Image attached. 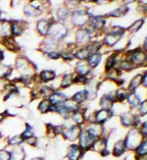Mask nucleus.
<instances>
[{"label":"nucleus","mask_w":147,"mask_h":160,"mask_svg":"<svg viewBox=\"0 0 147 160\" xmlns=\"http://www.w3.org/2000/svg\"><path fill=\"white\" fill-rule=\"evenodd\" d=\"M145 23V20L143 18H140V19H137L135 20L134 23L130 24V26L127 29V32L130 33V34H135L137 32H139L141 30V28L143 27Z\"/></svg>","instance_id":"nucleus-38"},{"label":"nucleus","mask_w":147,"mask_h":160,"mask_svg":"<svg viewBox=\"0 0 147 160\" xmlns=\"http://www.w3.org/2000/svg\"><path fill=\"white\" fill-rule=\"evenodd\" d=\"M70 98L78 103L79 105L85 106L86 103L87 102V94H86V89L82 88V89L78 90V92H76L71 97H70Z\"/></svg>","instance_id":"nucleus-30"},{"label":"nucleus","mask_w":147,"mask_h":160,"mask_svg":"<svg viewBox=\"0 0 147 160\" xmlns=\"http://www.w3.org/2000/svg\"><path fill=\"white\" fill-rule=\"evenodd\" d=\"M113 117H114V114L112 112V110H105V109L98 108L94 111L93 120L95 123L106 125Z\"/></svg>","instance_id":"nucleus-16"},{"label":"nucleus","mask_w":147,"mask_h":160,"mask_svg":"<svg viewBox=\"0 0 147 160\" xmlns=\"http://www.w3.org/2000/svg\"><path fill=\"white\" fill-rule=\"evenodd\" d=\"M21 136H22L24 142L26 140H27V138L36 136V131H34L33 126H32L30 123H26L25 124V129H24V131L22 132V133H21Z\"/></svg>","instance_id":"nucleus-41"},{"label":"nucleus","mask_w":147,"mask_h":160,"mask_svg":"<svg viewBox=\"0 0 147 160\" xmlns=\"http://www.w3.org/2000/svg\"><path fill=\"white\" fill-rule=\"evenodd\" d=\"M63 105H64V106L68 109L69 112H71V113L76 112V111L80 110V109L82 107V106L79 105L78 103L75 102V101H74L73 99H71V98H68L64 103H63Z\"/></svg>","instance_id":"nucleus-42"},{"label":"nucleus","mask_w":147,"mask_h":160,"mask_svg":"<svg viewBox=\"0 0 147 160\" xmlns=\"http://www.w3.org/2000/svg\"><path fill=\"white\" fill-rule=\"evenodd\" d=\"M2 40V45L8 49L9 51L12 52H16L19 49V46L17 44V42L14 40V38H3Z\"/></svg>","instance_id":"nucleus-39"},{"label":"nucleus","mask_w":147,"mask_h":160,"mask_svg":"<svg viewBox=\"0 0 147 160\" xmlns=\"http://www.w3.org/2000/svg\"><path fill=\"white\" fill-rule=\"evenodd\" d=\"M97 0H81V3L90 4V3H96Z\"/></svg>","instance_id":"nucleus-55"},{"label":"nucleus","mask_w":147,"mask_h":160,"mask_svg":"<svg viewBox=\"0 0 147 160\" xmlns=\"http://www.w3.org/2000/svg\"><path fill=\"white\" fill-rule=\"evenodd\" d=\"M95 34L96 33L94 32V31L90 29L88 26L76 29L75 32V44L78 47L86 46L90 41L93 40Z\"/></svg>","instance_id":"nucleus-7"},{"label":"nucleus","mask_w":147,"mask_h":160,"mask_svg":"<svg viewBox=\"0 0 147 160\" xmlns=\"http://www.w3.org/2000/svg\"><path fill=\"white\" fill-rule=\"evenodd\" d=\"M71 121L75 125H76V126H80L81 128L85 127V125L86 124V115H85V112H83V108L82 107L80 110L72 113Z\"/></svg>","instance_id":"nucleus-25"},{"label":"nucleus","mask_w":147,"mask_h":160,"mask_svg":"<svg viewBox=\"0 0 147 160\" xmlns=\"http://www.w3.org/2000/svg\"><path fill=\"white\" fill-rule=\"evenodd\" d=\"M141 86H142V72L134 75L130 78V80L127 82V88L130 92H135Z\"/></svg>","instance_id":"nucleus-23"},{"label":"nucleus","mask_w":147,"mask_h":160,"mask_svg":"<svg viewBox=\"0 0 147 160\" xmlns=\"http://www.w3.org/2000/svg\"><path fill=\"white\" fill-rule=\"evenodd\" d=\"M39 94H40V97H42V98H48L49 96L51 95V93L54 92V88L51 87V86H48V85H42L39 88Z\"/></svg>","instance_id":"nucleus-43"},{"label":"nucleus","mask_w":147,"mask_h":160,"mask_svg":"<svg viewBox=\"0 0 147 160\" xmlns=\"http://www.w3.org/2000/svg\"><path fill=\"white\" fill-rule=\"evenodd\" d=\"M45 134H46V137L48 138H56V135H55V132H54V124H51V123H47L46 126H45Z\"/></svg>","instance_id":"nucleus-45"},{"label":"nucleus","mask_w":147,"mask_h":160,"mask_svg":"<svg viewBox=\"0 0 147 160\" xmlns=\"http://www.w3.org/2000/svg\"><path fill=\"white\" fill-rule=\"evenodd\" d=\"M69 97L63 92H60L59 89H56L54 92L51 93V95L48 97L49 101L51 102L52 105L54 106H58V105H61V104L64 103Z\"/></svg>","instance_id":"nucleus-21"},{"label":"nucleus","mask_w":147,"mask_h":160,"mask_svg":"<svg viewBox=\"0 0 147 160\" xmlns=\"http://www.w3.org/2000/svg\"><path fill=\"white\" fill-rule=\"evenodd\" d=\"M90 55L91 53L86 48V46L76 47L75 50V59L79 61H86Z\"/></svg>","instance_id":"nucleus-35"},{"label":"nucleus","mask_w":147,"mask_h":160,"mask_svg":"<svg viewBox=\"0 0 147 160\" xmlns=\"http://www.w3.org/2000/svg\"><path fill=\"white\" fill-rule=\"evenodd\" d=\"M6 118V115L5 113H0V123H2Z\"/></svg>","instance_id":"nucleus-56"},{"label":"nucleus","mask_w":147,"mask_h":160,"mask_svg":"<svg viewBox=\"0 0 147 160\" xmlns=\"http://www.w3.org/2000/svg\"><path fill=\"white\" fill-rule=\"evenodd\" d=\"M13 70L14 69L9 65H6L3 63L0 64V81L8 80V78L10 77V75L12 74Z\"/></svg>","instance_id":"nucleus-40"},{"label":"nucleus","mask_w":147,"mask_h":160,"mask_svg":"<svg viewBox=\"0 0 147 160\" xmlns=\"http://www.w3.org/2000/svg\"><path fill=\"white\" fill-rule=\"evenodd\" d=\"M119 119V124L122 128H124L125 130H129L131 128H135L139 126L141 120L136 114L135 111H131L130 109L124 111L120 115L118 116Z\"/></svg>","instance_id":"nucleus-3"},{"label":"nucleus","mask_w":147,"mask_h":160,"mask_svg":"<svg viewBox=\"0 0 147 160\" xmlns=\"http://www.w3.org/2000/svg\"><path fill=\"white\" fill-rule=\"evenodd\" d=\"M0 160H11V150L8 148H0Z\"/></svg>","instance_id":"nucleus-48"},{"label":"nucleus","mask_w":147,"mask_h":160,"mask_svg":"<svg viewBox=\"0 0 147 160\" xmlns=\"http://www.w3.org/2000/svg\"><path fill=\"white\" fill-rule=\"evenodd\" d=\"M39 0H30V3H32V2H37Z\"/></svg>","instance_id":"nucleus-59"},{"label":"nucleus","mask_w":147,"mask_h":160,"mask_svg":"<svg viewBox=\"0 0 147 160\" xmlns=\"http://www.w3.org/2000/svg\"><path fill=\"white\" fill-rule=\"evenodd\" d=\"M138 129L142 134L143 138H147V118L145 120H141L140 124H139Z\"/></svg>","instance_id":"nucleus-49"},{"label":"nucleus","mask_w":147,"mask_h":160,"mask_svg":"<svg viewBox=\"0 0 147 160\" xmlns=\"http://www.w3.org/2000/svg\"><path fill=\"white\" fill-rule=\"evenodd\" d=\"M90 17H91V14L88 12L87 9L78 7L76 9L72 11L70 21H71L74 27H76V29H80V28H85L88 26Z\"/></svg>","instance_id":"nucleus-5"},{"label":"nucleus","mask_w":147,"mask_h":160,"mask_svg":"<svg viewBox=\"0 0 147 160\" xmlns=\"http://www.w3.org/2000/svg\"><path fill=\"white\" fill-rule=\"evenodd\" d=\"M139 0H123V4H125V5H130V4H132V3H136L138 2Z\"/></svg>","instance_id":"nucleus-51"},{"label":"nucleus","mask_w":147,"mask_h":160,"mask_svg":"<svg viewBox=\"0 0 147 160\" xmlns=\"http://www.w3.org/2000/svg\"><path fill=\"white\" fill-rule=\"evenodd\" d=\"M51 107H52V104L51 102L49 101L48 98H42L37 104V110L40 114H47V113H50L51 111Z\"/></svg>","instance_id":"nucleus-36"},{"label":"nucleus","mask_w":147,"mask_h":160,"mask_svg":"<svg viewBox=\"0 0 147 160\" xmlns=\"http://www.w3.org/2000/svg\"><path fill=\"white\" fill-rule=\"evenodd\" d=\"M74 83V73H68L65 74L64 76H62L61 81H60V85L59 88L60 89H67L69 88H71Z\"/></svg>","instance_id":"nucleus-34"},{"label":"nucleus","mask_w":147,"mask_h":160,"mask_svg":"<svg viewBox=\"0 0 147 160\" xmlns=\"http://www.w3.org/2000/svg\"><path fill=\"white\" fill-rule=\"evenodd\" d=\"M3 140V135H2V133L0 132V142H1Z\"/></svg>","instance_id":"nucleus-58"},{"label":"nucleus","mask_w":147,"mask_h":160,"mask_svg":"<svg viewBox=\"0 0 147 160\" xmlns=\"http://www.w3.org/2000/svg\"><path fill=\"white\" fill-rule=\"evenodd\" d=\"M69 34V28L65 23L54 21L48 32V38L61 43Z\"/></svg>","instance_id":"nucleus-6"},{"label":"nucleus","mask_w":147,"mask_h":160,"mask_svg":"<svg viewBox=\"0 0 147 160\" xmlns=\"http://www.w3.org/2000/svg\"><path fill=\"white\" fill-rule=\"evenodd\" d=\"M107 18L106 16L102 15H91L88 23V27L92 29L95 33H100L104 32L105 27H106Z\"/></svg>","instance_id":"nucleus-11"},{"label":"nucleus","mask_w":147,"mask_h":160,"mask_svg":"<svg viewBox=\"0 0 147 160\" xmlns=\"http://www.w3.org/2000/svg\"><path fill=\"white\" fill-rule=\"evenodd\" d=\"M128 149L124 142V138H117L115 142L112 145L111 148V155L115 158H122L128 153Z\"/></svg>","instance_id":"nucleus-14"},{"label":"nucleus","mask_w":147,"mask_h":160,"mask_svg":"<svg viewBox=\"0 0 147 160\" xmlns=\"http://www.w3.org/2000/svg\"><path fill=\"white\" fill-rule=\"evenodd\" d=\"M23 12L25 16L27 18H37L42 14V10L41 7L37 6L36 3H27L24 6Z\"/></svg>","instance_id":"nucleus-19"},{"label":"nucleus","mask_w":147,"mask_h":160,"mask_svg":"<svg viewBox=\"0 0 147 160\" xmlns=\"http://www.w3.org/2000/svg\"><path fill=\"white\" fill-rule=\"evenodd\" d=\"M1 21H7V19L5 18V13L0 9V22Z\"/></svg>","instance_id":"nucleus-53"},{"label":"nucleus","mask_w":147,"mask_h":160,"mask_svg":"<svg viewBox=\"0 0 147 160\" xmlns=\"http://www.w3.org/2000/svg\"><path fill=\"white\" fill-rule=\"evenodd\" d=\"M125 56L131 62L135 69L145 67V61H146V52L142 49L141 47L135 48L132 50L125 51Z\"/></svg>","instance_id":"nucleus-9"},{"label":"nucleus","mask_w":147,"mask_h":160,"mask_svg":"<svg viewBox=\"0 0 147 160\" xmlns=\"http://www.w3.org/2000/svg\"><path fill=\"white\" fill-rule=\"evenodd\" d=\"M129 6L128 5H125V4H122L120 5L119 7H117V8H115L114 10H112L110 11L108 14H106V18H122L124 16H125L127 14L129 13Z\"/></svg>","instance_id":"nucleus-24"},{"label":"nucleus","mask_w":147,"mask_h":160,"mask_svg":"<svg viewBox=\"0 0 147 160\" xmlns=\"http://www.w3.org/2000/svg\"><path fill=\"white\" fill-rule=\"evenodd\" d=\"M125 32H127V29L120 26H113L112 28H110L104 33V37L102 39L103 46H106L108 48L115 47L123 39Z\"/></svg>","instance_id":"nucleus-1"},{"label":"nucleus","mask_w":147,"mask_h":160,"mask_svg":"<svg viewBox=\"0 0 147 160\" xmlns=\"http://www.w3.org/2000/svg\"><path fill=\"white\" fill-rule=\"evenodd\" d=\"M54 22L53 19L50 18H41L39 19L37 24H36V31L39 34L40 37L42 38H47L48 37V32L50 30V27L52 23Z\"/></svg>","instance_id":"nucleus-15"},{"label":"nucleus","mask_w":147,"mask_h":160,"mask_svg":"<svg viewBox=\"0 0 147 160\" xmlns=\"http://www.w3.org/2000/svg\"><path fill=\"white\" fill-rule=\"evenodd\" d=\"M137 160H147V138H144L140 145L134 152Z\"/></svg>","instance_id":"nucleus-31"},{"label":"nucleus","mask_w":147,"mask_h":160,"mask_svg":"<svg viewBox=\"0 0 147 160\" xmlns=\"http://www.w3.org/2000/svg\"><path fill=\"white\" fill-rule=\"evenodd\" d=\"M24 143L27 144L29 147H32V148H37L39 144V140L37 136H34V137H32L30 138H27V140H26L24 142Z\"/></svg>","instance_id":"nucleus-46"},{"label":"nucleus","mask_w":147,"mask_h":160,"mask_svg":"<svg viewBox=\"0 0 147 160\" xmlns=\"http://www.w3.org/2000/svg\"><path fill=\"white\" fill-rule=\"evenodd\" d=\"M4 51L2 49H0V64L2 63V62L4 61Z\"/></svg>","instance_id":"nucleus-54"},{"label":"nucleus","mask_w":147,"mask_h":160,"mask_svg":"<svg viewBox=\"0 0 147 160\" xmlns=\"http://www.w3.org/2000/svg\"><path fill=\"white\" fill-rule=\"evenodd\" d=\"M15 70L20 74V76L27 78H34L36 77V68L33 67L32 62L24 57L18 56L15 60Z\"/></svg>","instance_id":"nucleus-4"},{"label":"nucleus","mask_w":147,"mask_h":160,"mask_svg":"<svg viewBox=\"0 0 147 160\" xmlns=\"http://www.w3.org/2000/svg\"><path fill=\"white\" fill-rule=\"evenodd\" d=\"M115 103V92H112L110 93H102L98 99V107L105 110H112Z\"/></svg>","instance_id":"nucleus-13"},{"label":"nucleus","mask_w":147,"mask_h":160,"mask_svg":"<svg viewBox=\"0 0 147 160\" xmlns=\"http://www.w3.org/2000/svg\"><path fill=\"white\" fill-rule=\"evenodd\" d=\"M64 121L65 123H63V131H62L61 137L63 138V140L69 142L70 143L76 142L82 128L80 126H76L72 121L71 123H67L66 120Z\"/></svg>","instance_id":"nucleus-8"},{"label":"nucleus","mask_w":147,"mask_h":160,"mask_svg":"<svg viewBox=\"0 0 147 160\" xmlns=\"http://www.w3.org/2000/svg\"><path fill=\"white\" fill-rule=\"evenodd\" d=\"M83 128H85L90 135L93 136L95 138H99L102 137H108V134H107L104 125L98 124L95 122H91V123H86Z\"/></svg>","instance_id":"nucleus-12"},{"label":"nucleus","mask_w":147,"mask_h":160,"mask_svg":"<svg viewBox=\"0 0 147 160\" xmlns=\"http://www.w3.org/2000/svg\"><path fill=\"white\" fill-rule=\"evenodd\" d=\"M11 150V160H26L27 153L26 149L22 145L12 148Z\"/></svg>","instance_id":"nucleus-33"},{"label":"nucleus","mask_w":147,"mask_h":160,"mask_svg":"<svg viewBox=\"0 0 147 160\" xmlns=\"http://www.w3.org/2000/svg\"><path fill=\"white\" fill-rule=\"evenodd\" d=\"M45 56L50 59V60H59L61 59V54H60V50H54V51H49L44 53Z\"/></svg>","instance_id":"nucleus-47"},{"label":"nucleus","mask_w":147,"mask_h":160,"mask_svg":"<svg viewBox=\"0 0 147 160\" xmlns=\"http://www.w3.org/2000/svg\"><path fill=\"white\" fill-rule=\"evenodd\" d=\"M30 160H44V159H43V157H41V156H36V157H32Z\"/></svg>","instance_id":"nucleus-57"},{"label":"nucleus","mask_w":147,"mask_h":160,"mask_svg":"<svg viewBox=\"0 0 147 160\" xmlns=\"http://www.w3.org/2000/svg\"><path fill=\"white\" fill-rule=\"evenodd\" d=\"M136 114L137 116L142 119V118H145L147 116V99L141 101V103L139 104V106L136 109Z\"/></svg>","instance_id":"nucleus-44"},{"label":"nucleus","mask_w":147,"mask_h":160,"mask_svg":"<svg viewBox=\"0 0 147 160\" xmlns=\"http://www.w3.org/2000/svg\"><path fill=\"white\" fill-rule=\"evenodd\" d=\"M102 59H103V53L100 51V52H96V53H93L90 55L88 59L86 60V62L89 65V67L91 68V70L93 71L101 64Z\"/></svg>","instance_id":"nucleus-29"},{"label":"nucleus","mask_w":147,"mask_h":160,"mask_svg":"<svg viewBox=\"0 0 147 160\" xmlns=\"http://www.w3.org/2000/svg\"><path fill=\"white\" fill-rule=\"evenodd\" d=\"M56 77H57V75H56L55 71L46 69V70H42L38 74L37 79H38V82L40 83H47L53 82L56 79Z\"/></svg>","instance_id":"nucleus-26"},{"label":"nucleus","mask_w":147,"mask_h":160,"mask_svg":"<svg viewBox=\"0 0 147 160\" xmlns=\"http://www.w3.org/2000/svg\"><path fill=\"white\" fill-rule=\"evenodd\" d=\"M23 143H24V140H23L22 136H21V134L14 135V136H11L6 138L7 147H10V148L19 147V145H22Z\"/></svg>","instance_id":"nucleus-37"},{"label":"nucleus","mask_w":147,"mask_h":160,"mask_svg":"<svg viewBox=\"0 0 147 160\" xmlns=\"http://www.w3.org/2000/svg\"><path fill=\"white\" fill-rule=\"evenodd\" d=\"M85 152L78 145V143H70L66 150V159L67 160H81Z\"/></svg>","instance_id":"nucleus-17"},{"label":"nucleus","mask_w":147,"mask_h":160,"mask_svg":"<svg viewBox=\"0 0 147 160\" xmlns=\"http://www.w3.org/2000/svg\"><path fill=\"white\" fill-rule=\"evenodd\" d=\"M141 48H142V49L147 53V37H146V38H144V40H143V43H142Z\"/></svg>","instance_id":"nucleus-52"},{"label":"nucleus","mask_w":147,"mask_h":160,"mask_svg":"<svg viewBox=\"0 0 147 160\" xmlns=\"http://www.w3.org/2000/svg\"><path fill=\"white\" fill-rule=\"evenodd\" d=\"M74 73L78 76H82V77H89L93 73L91 68L89 67L86 61H79L76 63L74 68Z\"/></svg>","instance_id":"nucleus-18"},{"label":"nucleus","mask_w":147,"mask_h":160,"mask_svg":"<svg viewBox=\"0 0 147 160\" xmlns=\"http://www.w3.org/2000/svg\"><path fill=\"white\" fill-rule=\"evenodd\" d=\"M10 22H11L12 37L18 38L22 36L27 29V24L24 21H19V20H13V21H10Z\"/></svg>","instance_id":"nucleus-20"},{"label":"nucleus","mask_w":147,"mask_h":160,"mask_svg":"<svg viewBox=\"0 0 147 160\" xmlns=\"http://www.w3.org/2000/svg\"><path fill=\"white\" fill-rule=\"evenodd\" d=\"M143 136L137 127L129 129L124 136V142L129 152H135L143 141Z\"/></svg>","instance_id":"nucleus-2"},{"label":"nucleus","mask_w":147,"mask_h":160,"mask_svg":"<svg viewBox=\"0 0 147 160\" xmlns=\"http://www.w3.org/2000/svg\"><path fill=\"white\" fill-rule=\"evenodd\" d=\"M142 87L147 88V69L142 72Z\"/></svg>","instance_id":"nucleus-50"},{"label":"nucleus","mask_w":147,"mask_h":160,"mask_svg":"<svg viewBox=\"0 0 147 160\" xmlns=\"http://www.w3.org/2000/svg\"><path fill=\"white\" fill-rule=\"evenodd\" d=\"M145 67L147 68V53H146V61H145Z\"/></svg>","instance_id":"nucleus-60"},{"label":"nucleus","mask_w":147,"mask_h":160,"mask_svg":"<svg viewBox=\"0 0 147 160\" xmlns=\"http://www.w3.org/2000/svg\"><path fill=\"white\" fill-rule=\"evenodd\" d=\"M71 15H72V10L69 9L66 5L61 6L56 10V19H57L58 22L66 24V22H68L71 19Z\"/></svg>","instance_id":"nucleus-22"},{"label":"nucleus","mask_w":147,"mask_h":160,"mask_svg":"<svg viewBox=\"0 0 147 160\" xmlns=\"http://www.w3.org/2000/svg\"><path fill=\"white\" fill-rule=\"evenodd\" d=\"M130 93V92L125 86L118 87L117 89L115 90L116 103H125V100H127Z\"/></svg>","instance_id":"nucleus-27"},{"label":"nucleus","mask_w":147,"mask_h":160,"mask_svg":"<svg viewBox=\"0 0 147 160\" xmlns=\"http://www.w3.org/2000/svg\"><path fill=\"white\" fill-rule=\"evenodd\" d=\"M140 103H141V100L135 92H130L128 96L127 100H125V104H127L128 108L131 111H136L137 107L139 106Z\"/></svg>","instance_id":"nucleus-28"},{"label":"nucleus","mask_w":147,"mask_h":160,"mask_svg":"<svg viewBox=\"0 0 147 160\" xmlns=\"http://www.w3.org/2000/svg\"><path fill=\"white\" fill-rule=\"evenodd\" d=\"M95 141H96V138L93 136L90 135L85 128H82L80 133L78 141H76V143H78V145L81 148V150L86 153V152L91 151V148L93 147Z\"/></svg>","instance_id":"nucleus-10"},{"label":"nucleus","mask_w":147,"mask_h":160,"mask_svg":"<svg viewBox=\"0 0 147 160\" xmlns=\"http://www.w3.org/2000/svg\"><path fill=\"white\" fill-rule=\"evenodd\" d=\"M0 37L1 38H10L12 37L11 22L10 21H1L0 22Z\"/></svg>","instance_id":"nucleus-32"}]
</instances>
